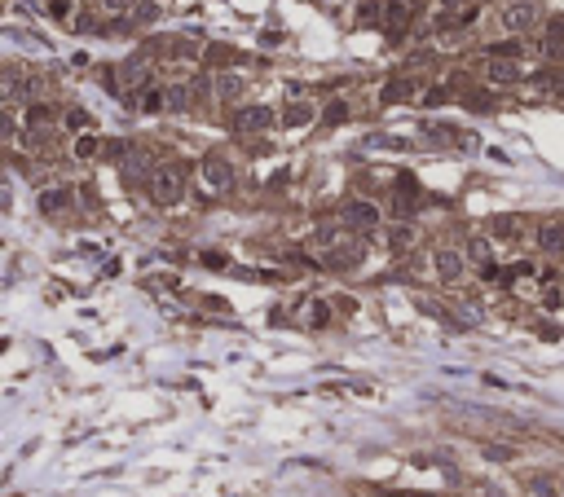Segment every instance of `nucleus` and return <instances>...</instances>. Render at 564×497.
I'll return each instance as SVG.
<instances>
[{
  "mask_svg": "<svg viewBox=\"0 0 564 497\" xmlns=\"http://www.w3.org/2000/svg\"><path fill=\"white\" fill-rule=\"evenodd\" d=\"M66 207H71V190L66 185H54V190L40 194V212L44 216H58V212H66Z\"/></svg>",
  "mask_w": 564,
  "mask_h": 497,
  "instance_id": "7",
  "label": "nucleus"
},
{
  "mask_svg": "<svg viewBox=\"0 0 564 497\" xmlns=\"http://www.w3.org/2000/svg\"><path fill=\"white\" fill-rule=\"evenodd\" d=\"M543 53L547 58H564V22H555V27H551V36L543 40Z\"/></svg>",
  "mask_w": 564,
  "mask_h": 497,
  "instance_id": "12",
  "label": "nucleus"
},
{
  "mask_svg": "<svg viewBox=\"0 0 564 497\" xmlns=\"http://www.w3.org/2000/svg\"><path fill=\"white\" fill-rule=\"evenodd\" d=\"M234 123L243 128V133H261V128H269V123H273V111H269V106H243Z\"/></svg>",
  "mask_w": 564,
  "mask_h": 497,
  "instance_id": "5",
  "label": "nucleus"
},
{
  "mask_svg": "<svg viewBox=\"0 0 564 497\" xmlns=\"http://www.w3.org/2000/svg\"><path fill=\"white\" fill-rule=\"evenodd\" d=\"M410 238H415V229H410V225H393V229H388V247H393V251H406Z\"/></svg>",
  "mask_w": 564,
  "mask_h": 497,
  "instance_id": "13",
  "label": "nucleus"
},
{
  "mask_svg": "<svg viewBox=\"0 0 564 497\" xmlns=\"http://www.w3.org/2000/svg\"><path fill=\"white\" fill-rule=\"evenodd\" d=\"M445 5H450V9H458V5H468V0H445Z\"/></svg>",
  "mask_w": 564,
  "mask_h": 497,
  "instance_id": "26",
  "label": "nucleus"
},
{
  "mask_svg": "<svg viewBox=\"0 0 564 497\" xmlns=\"http://www.w3.org/2000/svg\"><path fill=\"white\" fill-rule=\"evenodd\" d=\"M101 154H106V159H115V163H119L124 154H128V145H124V141H106V145H101Z\"/></svg>",
  "mask_w": 564,
  "mask_h": 497,
  "instance_id": "22",
  "label": "nucleus"
},
{
  "mask_svg": "<svg viewBox=\"0 0 564 497\" xmlns=\"http://www.w3.org/2000/svg\"><path fill=\"white\" fill-rule=\"evenodd\" d=\"M75 159H97V137H80V141H75Z\"/></svg>",
  "mask_w": 564,
  "mask_h": 497,
  "instance_id": "17",
  "label": "nucleus"
},
{
  "mask_svg": "<svg viewBox=\"0 0 564 497\" xmlns=\"http://www.w3.org/2000/svg\"><path fill=\"white\" fill-rule=\"evenodd\" d=\"M309 322H313V326H326V322H331V304H322V299L309 304Z\"/></svg>",
  "mask_w": 564,
  "mask_h": 497,
  "instance_id": "19",
  "label": "nucleus"
},
{
  "mask_svg": "<svg viewBox=\"0 0 564 497\" xmlns=\"http://www.w3.org/2000/svg\"><path fill=\"white\" fill-rule=\"evenodd\" d=\"M198 260H203V265H208V269H225V255H221V251H203Z\"/></svg>",
  "mask_w": 564,
  "mask_h": 497,
  "instance_id": "23",
  "label": "nucleus"
},
{
  "mask_svg": "<svg viewBox=\"0 0 564 497\" xmlns=\"http://www.w3.org/2000/svg\"><path fill=\"white\" fill-rule=\"evenodd\" d=\"M450 101V88H428L423 93V106H445Z\"/></svg>",
  "mask_w": 564,
  "mask_h": 497,
  "instance_id": "20",
  "label": "nucleus"
},
{
  "mask_svg": "<svg viewBox=\"0 0 564 497\" xmlns=\"http://www.w3.org/2000/svg\"><path fill=\"white\" fill-rule=\"evenodd\" d=\"M432 260H437V273H441V282H458V277H463V255H458V251L441 247V251L432 255Z\"/></svg>",
  "mask_w": 564,
  "mask_h": 497,
  "instance_id": "6",
  "label": "nucleus"
},
{
  "mask_svg": "<svg viewBox=\"0 0 564 497\" xmlns=\"http://www.w3.org/2000/svg\"><path fill=\"white\" fill-rule=\"evenodd\" d=\"M538 14H543L538 5H525V0H520V5H511L503 14V27L507 31H529V27H538Z\"/></svg>",
  "mask_w": 564,
  "mask_h": 497,
  "instance_id": "4",
  "label": "nucleus"
},
{
  "mask_svg": "<svg viewBox=\"0 0 564 497\" xmlns=\"http://www.w3.org/2000/svg\"><path fill=\"white\" fill-rule=\"evenodd\" d=\"M538 247H543V251H564V225L560 220L538 225Z\"/></svg>",
  "mask_w": 564,
  "mask_h": 497,
  "instance_id": "8",
  "label": "nucleus"
},
{
  "mask_svg": "<svg viewBox=\"0 0 564 497\" xmlns=\"http://www.w3.org/2000/svg\"><path fill=\"white\" fill-rule=\"evenodd\" d=\"M66 123L71 128H89V111H66Z\"/></svg>",
  "mask_w": 564,
  "mask_h": 497,
  "instance_id": "25",
  "label": "nucleus"
},
{
  "mask_svg": "<svg viewBox=\"0 0 564 497\" xmlns=\"http://www.w3.org/2000/svg\"><path fill=\"white\" fill-rule=\"evenodd\" d=\"M520 80V66L507 62V58H490V84H516Z\"/></svg>",
  "mask_w": 564,
  "mask_h": 497,
  "instance_id": "9",
  "label": "nucleus"
},
{
  "mask_svg": "<svg viewBox=\"0 0 564 497\" xmlns=\"http://www.w3.org/2000/svg\"><path fill=\"white\" fill-rule=\"evenodd\" d=\"M494 255V242L490 238H472L468 242V260H490Z\"/></svg>",
  "mask_w": 564,
  "mask_h": 497,
  "instance_id": "16",
  "label": "nucleus"
},
{
  "mask_svg": "<svg viewBox=\"0 0 564 497\" xmlns=\"http://www.w3.org/2000/svg\"><path fill=\"white\" fill-rule=\"evenodd\" d=\"M150 198L159 207H176L186 198V163H159L150 176Z\"/></svg>",
  "mask_w": 564,
  "mask_h": 497,
  "instance_id": "1",
  "label": "nucleus"
},
{
  "mask_svg": "<svg viewBox=\"0 0 564 497\" xmlns=\"http://www.w3.org/2000/svg\"><path fill=\"white\" fill-rule=\"evenodd\" d=\"M203 180H208L216 194L234 190V168H229V159H221V154H208V159H203Z\"/></svg>",
  "mask_w": 564,
  "mask_h": 497,
  "instance_id": "3",
  "label": "nucleus"
},
{
  "mask_svg": "<svg viewBox=\"0 0 564 497\" xmlns=\"http://www.w3.org/2000/svg\"><path fill=\"white\" fill-rule=\"evenodd\" d=\"M49 119V106H36V101H31V111H27V123L36 128V123H44Z\"/></svg>",
  "mask_w": 564,
  "mask_h": 497,
  "instance_id": "24",
  "label": "nucleus"
},
{
  "mask_svg": "<svg viewBox=\"0 0 564 497\" xmlns=\"http://www.w3.org/2000/svg\"><path fill=\"white\" fill-rule=\"evenodd\" d=\"M490 58H507L511 62V58H520V44L516 40H498V44H490Z\"/></svg>",
  "mask_w": 564,
  "mask_h": 497,
  "instance_id": "15",
  "label": "nucleus"
},
{
  "mask_svg": "<svg viewBox=\"0 0 564 497\" xmlns=\"http://www.w3.org/2000/svg\"><path fill=\"white\" fill-rule=\"evenodd\" d=\"M216 93H221L225 101H234V97H243V80H238L234 71H225L221 80H216Z\"/></svg>",
  "mask_w": 564,
  "mask_h": 497,
  "instance_id": "11",
  "label": "nucleus"
},
{
  "mask_svg": "<svg viewBox=\"0 0 564 497\" xmlns=\"http://www.w3.org/2000/svg\"><path fill=\"white\" fill-rule=\"evenodd\" d=\"M309 115H313L309 106H291V111H287V123H291V128H300V123H309Z\"/></svg>",
  "mask_w": 564,
  "mask_h": 497,
  "instance_id": "21",
  "label": "nucleus"
},
{
  "mask_svg": "<svg viewBox=\"0 0 564 497\" xmlns=\"http://www.w3.org/2000/svg\"><path fill=\"white\" fill-rule=\"evenodd\" d=\"M344 225H348V229H362V233L379 229V207L366 203V198H353V203L344 207Z\"/></svg>",
  "mask_w": 564,
  "mask_h": 497,
  "instance_id": "2",
  "label": "nucleus"
},
{
  "mask_svg": "<svg viewBox=\"0 0 564 497\" xmlns=\"http://www.w3.org/2000/svg\"><path fill=\"white\" fill-rule=\"evenodd\" d=\"M322 119H326V123H344V119H348V106H344V101H331V106L322 111Z\"/></svg>",
  "mask_w": 564,
  "mask_h": 497,
  "instance_id": "18",
  "label": "nucleus"
},
{
  "mask_svg": "<svg viewBox=\"0 0 564 497\" xmlns=\"http://www.w3.org/2000/svg\"><path fill=\"white\" fill-rule=\"evenodd\" d=\"M410 93H415V84H410V80H393V84H383V101H406Z\"/></svg>",
  "mask_w": 564,
  "mask_h": 497,
  "instance_id": "14",
  "label": "nucleus"
},
{
  "mask_svg": "<svg viewBox=\"0 0 564 497\" xmlns=\"http://www.w3.org/2000/svg\"><path fill=\"white\" fill-rule=\"evenodd\" d=\"M520 233V220L516 216H494L490 220V238H516Z\"/></svg>",
  "mask_w": 564,
  "mask_h": 497,
  "instance_id": "10",
  "label": "nucleus"
}]
</instances>
